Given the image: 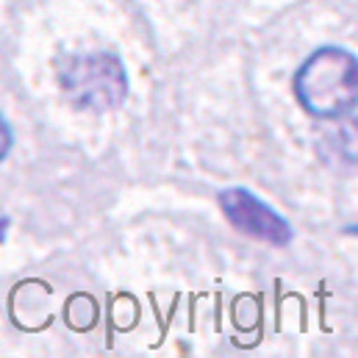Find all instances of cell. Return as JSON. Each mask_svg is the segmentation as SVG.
<instances>
[{
  "label": "cell",
  "instance_id": "3957f363",
  "mask_svg": "<svg viewBox=\"0 0 358 358\" xmlns=\"http://www.w3.org/2000/svg\"><path fill=\"white\" fill-rule=\"evenodd\" d=\"M220 206L225 211V217L231 220V225L259 242H267L275 248H283L292 242V228L289 222L272 211L267 203H262L253 192L248 189H228L220 194Z\"/></svg>",
  "mask_w": 358,
  "mask_h": 358
},
{
  "label": "cell",
  "instance_id": "6da1fadb",
  "mask_svg": "<svg viewBox=\"0 0 358 358\" xmlns=\"http://www.w3.org/2000/svg\"><path fill=\"white\" fill-rule=\"evenodd\" d=\"M294 97L317 120H342L358 106V59L345 48H320L294 73Z\"/></svg>",
  "mask_w": 358,
  "mask_h": 358
},
{
  "label": "cell",
  "instance_id": "277c9868",
  "mask_svg": "<svg viewBox=\"0 0 358 358\" xmlns=\"http://www.w3.org/2000/svg\"><path fill=\"white\" fill-rule=\"evenodd\" d=\"M320 150L325 156H334L336 167H358V122L345 120L336 122L331 131H325Z\"/></svg>",
  "mask_w": 358,
  "mask_h": 358
},
{
  "label": "cell",
  "instance_id": "7a4b0ae2",
  "mask_svg": "<svg viewBox=\"0 0 358 358\" xmlns=\"http://www.w3.org/2000/svg\"><path fill=\"white\" fill-rule=\"evenodd\" d=\"M64 97L81 111H114L128 97V76L114 53H76L56 67Z\"/></svg>",
  "mask_w": 358,
  "mask_h": 358
},
{
  "label": "cell",
  "instance_id": "8992f818",
  "mask_svg": "<svg viewBox=\"0 0 358 358\" xmlns=\"http://www.w3.org/2000/svg\"><path fill=\"white\" fill-rule=\"evenodd\" d=\"M6 234H8V220L0 214V245L6 242Z\"/></svg>",
  "mask_w": 358,
  "mask_h": 358
},
{
  "label": "cell",
  "instance_id": "52a82bcc",
  "mask_svg": "<svg viewBox=\"0 0 358 358\" xmlns=\"http://www.w3.org/2000/svg\"><path fill=\"white\" fill-rule=\"evenodd\" d=\"M348 234H356V236H358V225H356V228H348Z\"/></svg>",
  "mask_w": 358,
  "mask_h": 358
},
{
  "label": "cell",
  "instance_id": "5b68a950",
  "mask_svg": "<svg viewBox=\"0 0 358 358\" xmlns=\"http://www.w3.org/2000/svg\"><path fill=\"white\" fill-rule=\"evenodd\" d=\"M11 150V131H8V125H6V120L0 117V162L6 159V153Z\"/></svg>",
  "mask_w": 358,
  "mask_h": 358
}]
</instances>
